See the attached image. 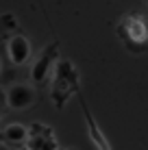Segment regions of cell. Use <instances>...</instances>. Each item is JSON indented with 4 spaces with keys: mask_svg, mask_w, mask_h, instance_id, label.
<instances>
[{
    "mask_svg": "<svg viewBox=\"0 0 148 150\" xmlns=\"http://www.w3.org/2000/svg\"><path fill=\"white\" fill-rule=\"evenodd\" d=\"M28 150H59L57 139L52 137V131L39 124H33L28 128V139H26Z\"/></svg>",
    "mask_w": 148,
    "mask_h": 150,
    "instance_id": "1",
    "label": "cell"
},
{
    "mask_svg": "<svg viewBox=\"0 0 148 150\" xmlns=\"http://www.w3.org/2000/svg\"><path fill=\"white\" fill-rule=\"evenodd\" d=\"M35 100V91L28 85H13L7 94V102L11 109H26L33 105Z\"/></svg>",
    "mask_w": 148,
    "mask_h": 150,
    "instance_id": "2",
    "label": "cell"
},
{
    "mask_svg": "<svg viewBox=\"0 0 148 150\" xmlns=\"http://www.w3.org/2000/svg\"><path fill=\"white\" fill-rule=\"evenodd\" d=\"M28 54H30V44L26 37L15 35V37L9 39V57H11V61L15 65H22L28 59Z\"/></svg>",
    "mask_w": 148,
    "mask_h": 150,
    "instance_id": "3",
    "label": "cell"
},
{
    "mask_svg": "<svg viewBox=\"0 0 148 150\" xmlns=\"http://www.w3.org/2000/svg\"><path fill=\"white\" fill-rule=\"evenodd\" d=\"M83 115H85V122H87V133H89V139L94 142V146L98 148V150H111L107 137L103 135V131L98 128V124H96L94 115L89 113V109H87V105H85V102H83Z\"/></svg>",
    "mask_w": 148,
    "mask_h": 150,
    "instance_id": "4",
    "label": "cell"
},
{
    "mask_svg": "<svg viewBox=\"0 0 148 150\" xmlns=\"http://www.w3.org/2000/svg\"><path fill=\"white\" fill-rule=\"evenodd\" d=\"M55 57H57V52H55V46H50V48L37 59V63H35V68H33V81H35V83H39V81L46 79L50 65L55 63Z\"/></svg>",
    "mask_w": 148,
    "mask_h": 150,
    "instance_id": "5",
    "label": "cell"
},
{
    "mask_svg": "<svg viewBox=\"0 0 148 150\" xmlns=\"http://www.w3.org/2000/svg\"><path fill=\"white\" fill-rule=\"evenodd\" d=\"M2 139L4 142H11V144H24L28 139V128H24L22 124H11V126L4 128Z\"/></svg>",
    "mask_w": 148,
    "mask_h": 150,
    "instance_id": "6",
    "label": "cell"
},
{
    "mask_svg": "<svg viewBox=\"0 0 148 150\" xmlns=\"http://www.w3.org/2000/svg\"><path fill=\"white\" fill-rule=\"evenodd\" d=\"M146 37H148V30H146L144 24H142V20L140 18H131L129 20V39L142 44V41H146Z\"/></svg>",
    "mask_w": 148,
    "mask_h": 150,
    "instance_id": "7",
    "label": "cell"
},
{
    "mask_svg": "<svg viewBox=\"0 0 148 150\" xmlns=\"http://www.w3.org/2000/svg\"><path fill=\"white\" fill-rule=\"evenodd\" d=\"M0 150H13V148H0Z\"/></svg>",
    "mask_w": 148,
    "mask_h": 150,
    "instance_id": "8",
    "label": "cell"
},
{
    "mask_svg": "<svg viewBox=\"0 0 148 150\" xmlns=\"http://www.w3.org/2000/svg\"><path fill=\"white\" fill-rule=\"evenodd\" d=\"M24 150H28V148H24Z\"/></svg>",
    "mask_w": 148,
    "mask_h": 150,
    "instance_id": "9",
    "label": "cell"
},
{
    "mask_svg": "<svg viewBox=\"0 0 148 150\" xmlns=\"http://www.w3.org/2000/svg\"><path fill=\"white\" fill-rule=\"evenodd\" d=\"M0 113H2V111H0Z\"/></svg>",
    "mask_w": 148,
    "mask_h": 150,
    "instance_id": "10",
    "label": "cell"
}]
</instances>
